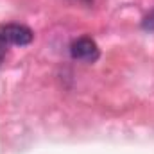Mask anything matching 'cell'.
<instances>
[{
	"mask_svg": "<svg viewBox=\"0 0 154 154\" xmlns=\"http://www.w3.org/2000/svg\"><path fill=\"white\" fill-rule=\"evenodd\" d=\"M143 29H147V31H154V9L145 16V20H143Z\"/></svg>",
	"mask_w": 154,
	"mask_h": 154,
	"instance_id": "3957f363",
	"label": "cell"
},
{
	"mask_svg": "<svg viewBox=\"0 0 154 154\" xmlns=\"http://www.w3.org/2000/svg\"><path fill=\"white\" fill-rule=\"evenodd\" d=\"M72 2H79V4H86V5H88L91 0H72Z\"/></svg>",
	"mask_w": 154,
	"mask_h": 154,
	"instance_id": "5b68a950",
	"label": "cell"
},
{
	"mask_svg": "<svg viewBox=\"0 0 154 154\" xmlns=\"http://www.w3.org/2000/svg\"><path fill=\"white\" fill-rule=\"evenodd\" d=\"M34 38L32 31L22 23H2L0 25V41L4 45H29Z\"/></svg>",
	"mask_w": 154,
	"mask_h": 154,
	"instance_id": "6da1fadb",
	"label": "cell"
},
{
	"mask_svg": "<svg viewBox=\"0 0 154 154\" xmlns=\"http://www.w3.org/2000/svg\"><path fill=\"white\" fill-rule=\"evenodd\" d=\"M70 54L72 57L77 61H82V63H93L97 61L99 57V47L97 43L88 36H82V38H77L72 41L70 45Z\"/></svg>",
	"mask_w": 154,
	"mask_h": 154,
	"instance_id": "7a4b0ae2",
	"label": "cell"
},
{
	"mask_svg": "<svg viewBox=\"0 0 154 154\" xmlns=\"http://www.w3.org/2000/svg\"><path fill=\"white\" fill-rule=\"evenodd\" d=\"M5 52H7V45H4L0 41V65L4 63V57H5Z\"/></svg>",
	"mask_w": 154,
	"mask_h": 154,
	"instance_id": "277c9868",
	"label": "cell"
}]
</instances>
